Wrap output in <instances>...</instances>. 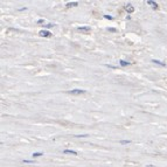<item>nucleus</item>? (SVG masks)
I'll use <instances>...</instances> for the list:
<instances>
[{"instance_id": "obj_9", "label": "nucleus", "mask_w": 167, "mask_h": 167, "mask_svg": "<svg viewBox=\"0 0 167 167\" xmlns=\"http://www.w3.org/2000/svg\"><path fill=\"white\" fill-rule=\"evenodd\" d=\"M78 5V2H77V1H75V2H68V4H67V7H71V6H77Z\"/></svg>"}, {"instance_id": "obj_7", "label": "nucleus", "mask_w": 167, "mask_h": 167, "mask_svg": "<svg viewBox=\"0 0 167 167\" xmlns=\"http://www.w3.org/2000/svg\"><path fill=\"white\" fill-rule=\"evenodd\" d=\"M119 63H121V67H126L130 64V62H127V61H124V60H121L119 61Z\"/></svg>"}, {"instance_id": "obj_14", "label": "nucleus", "mask_w": 167, "mask_h": 167, "mask_svg": "<svg viewBox=\"0 0 167 167\" xmlns=\"http://www.w3.org/2000/svg\"><path fill=\"white\" fill-rule=\"evenodd\" d=\"M37 22H39V24H42V22H45V20H43V19H40V20L37 21Z\"/></svg>"}, {"instance_id": "obj_8", "label": "nucleus", "mask_w": 167, "mask_h": 167, "mask_svg": "<svg viewBox=\"0 0 167 167\" xmlns=\"http://www.w3.org/2000/svg\"><path fill=\"white\" fill-rule=\"evenodd\" d=\"M152 62H153V63H157V64H159V66H161V67L166 66L165 63H162V62H160V61H157V60H152Z\"/></svg>"}, {"instance_id": "obj_1", "label": "nucleus", "mask_w": 167, "mask_h": 167, "mask_svg": "<svg viewBox=\"0 0 167 167\" xmlns=\"http://www.w3.org/2000/svg\"><path fill=\"white\" fill-rule=\"evenodd\" d=\"M39 35L42 36V37H51L53 34H51L49 30H45V29H42L39 32Z\"/></svg>"}, {"instance_id": "obj_12", "label": "nucleus", "mask_w": 167, "mask_h": 167, "mask_svg": "<svg viewBox=\"0 0 167 167\" xmlns=\"http://www.w3.org/2000/svg\"><path fill=\"white\" fill-rule=\"evenodd\" d=\"M130 143V140H121V144H123V145H125V144H129Z\"/></svg>"}, {"instance_id": "obj_4", "label": "nucleus", "mask_w": 167, "mask_h": 167, "mask_svg": "<svg viewBox=\"0 0 167 167\" xmlns=\"http://www.w3.org/2000/svg\"><path fill=\"white\" fill-rule=\"evenodd\" d=\"M125 11H126V12H129V13H132V12L134 11V7H133L131 4H129V5L125 6Z\"/></svg>"}, {"instance_id": "obj_2", "label": "nucleus", "mask_w": 167, "mask_h": 167, "mask_svg": "<svg viewBox=\"0 0 167 167\" xmlns=\"http://www.w3.org/2000/svg\"><path fill=\"white\" fill-rule=\"evenodd\" d=\"M68 92H69V94H73V95H82V94H84L86 91L82 90V89H73V90H69Z\"/></svg>"}, {"instance_id": "obj_5", "label": "nucleus", "mask_w": 167, "mask_h": 167, "mask_svg": "<svg viewBox=\"0 0 167 167\" xmlns=\"http://www.w3.org/2000/svg\"><path fill=\"white\" fill-rule=\"evenodd\" d=\"M147 5L152 6V8H153V10H157L158 8V5L154 2V1H152V0H148V1H147Z\"/></svg>"}, {"instance_id": "obj_10", "label": "nucleus", "mask_w": 167, "mask_h": 167, "mask_svg": "<svg viewBox=\"0 0 167 167\" xmlns=\"http://www.w3.org/2000/svg\"><path fill=\"white\" fill-rule=\"evenodd\" d=\"M41 156H42V152H36V153H33V154H32V157H33V158L41 157Z\"/></svg>"}, {"instance_id": "obj_13", "label": "nucleus", "mask_w": 167, "mask_h": 167, "mask_svg": "<svg viewBox=\"0 0 167 167\" xmlns=\"http://www.w3.org/2000/svg\"><path fill=\"white\" fill-rule=\"evenodd\" d=\"M22 161L26 162V164H33V161H32V160H26V159H25V160H22Z\"/></svg>"}, {"instance_id": "obj_11", "label": "nucleus", "mask_w": 167, "mask_h": 167, "mask_svg": "<svg viewBox=\"0 0 167 167\" xmlns=\"http://www.w3.org/2000/svg\"><path fill=\"white\" fill-rule=\"evenodd\" d=\"M104 18H105L106 20H112V19H113L111 15H104Z\"/></svg>"}, {"instance_id": "obj_6", "label": "nucleus", "mask_w": 167, "mask_h": 167, "mask_svg": "<svg viewBox=\"0 0 167 167\" xmlns=\"http://www.w3.org/2000/svg\"><path fill=\"white\" fill-rule=\"evenodd\" d=\"M63 153H69V154H74V156H77V152L73 151V150H64Z\"/></svg>"}, {"instance_id": "obj_3", "label": "nucleus", "mask_w": 167, "mask_h": 167, "mask_svg": "<svg viewBox=\"0 0 167 167\" xmlns=\"http://www.w3.org/2000/svg\"><path fill=\"white\" fill-rule=\"evenodd\" d=\"M77 29H78V30H82V32H90V30H91V27H89V26H82V27H78Z\"/></svg>"}]
</instances>
